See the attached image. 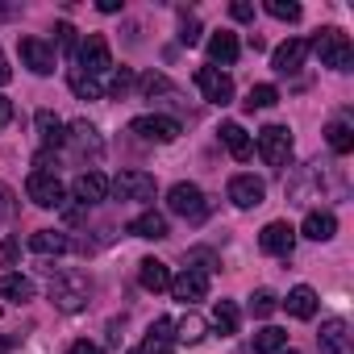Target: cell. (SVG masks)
Listing matches in <instances>:
<instances>
[{
	"mask_svg": "<svg viewBox=\"0 0 354 354\" xmlns=\"http://www.w3.org/2000/svg\"><path fill=\"white\" fill-rule=\"evenodd\" d=\"M308 50H317L321 63L333 67V71H354V46H350V38H346L342 30H321V34L308 42Z\"/></svg>",
	"mask_w": 354,
	"mask_h": 354,
	"instance_id": "1",
	"label": "cell"
},
{
	"mask_svg": "<svg viewBox=\"0 0 354 354\" xmlns=\"http://www.w3.org/2000/svg\"><path fill=\"white\" fill-rule=\"evenodd\" d=\"M50 304L63 308V313H80L88 304V279L75 275V271H59L50 279Z\"/></svg>",
	"mask_w": 354,
	"mask_h": 354,
	"instance_id": "2",
	"label": "cell"
},
{
	"mask_svg": "<svg viewBox=\"0 0 354 354\" xmlns=\"http://www.w3.org/2000/svg\"><path fill=\"white\" fill-rule=\"evenodd\" d=\"M80 71L84 75H104V71H113V50H109V42H104V34H88L84 42H80Z\"/></svg>",
	"mask_w": 354,
	"mask_h": 354,
	"instance_id": "3",
	"label": "cell"
},
{
	"mask_svg": "<svg viewBox=\"0 0 354 354\" xmlns=\"http://www.w3.org/2000/svg\"><path fill=\"white\" fill-rule=\"evenodd\" d=\"M259 154H263L267 167H283V162L292 158V133H288L283 125H267V129H259Z\"/></svg>",
	"mask_w": 354,
	"mask_h": 354,
	"instance_id": "4",
	"label": "cell"
},
{
	"mask_svg": "<svg viewBox=\"0 0 354 354\" xmlns=\"http://www.w3.org/2000/svg\"><path fill=\"white\" fill-rule=\"evenodd\" d=\"M167 205H171V213H180V217H188V221H201V217L209 213L205 192H201L196 184H175V188L167 192Z\"/></svg>",
	"mask_w": 354,
	"mask_h": 354,
	"instance_id": "5",
	"label": "cell"
},
{
	"mask_svg": "<svg viewBox=\"0 0 354 354\" xmlns=\"http://www.w3.org/2000/svg\"><path fill=\"white\" fill-rule=\"evenodd\" d=\"M26 196H30V201H34L38 209H59L67 192H63V184L55 180L50 171H34L30 180H26Z\"/></svg>",
	"mask_w": 354,
	"mask_h": 354,
	"instance_id": "6",
	"label": "cell"
},
{
	"mask_svg": "<svg viewBox=\"0 0 354 354\" xmlns=\"http://www.w3.org/2000/svg\"><path fill=\"white\" fill-rule=\"evenodd\" d=\"M129 133H138L142 142L167 146V142L180 138V121H175V117H133V121H129Z\"/></svg>",
	"mask_w": 354,
	"mask_h": 354,
	"instance_id": "7",
	"label": "cell"
},
{
	"mask_svg": "<svg viewBox=\"0 0 354 354\" xmlns=\"http://www.w3.org/2000/svg\"><path fill=\"white\" fill-rule=\"evenodd\" d=\"M109 188L121 201H154V175H146V171H121Z\"/></svg>",
	"mask_w": 354,
	"mask_h": 354,
	"instance_id": "8",
	"label": "cell"
},
{
	"mask_svg": "<svg viewBox=\"0 0 354 354\" xmlns=\"http://www.w3.org/2000/svg\"><path fill=\"white\" fill-rule=\"evenodd\" d=\"M196 88H201L205 100H213V104H230V100H234V80H230L225 71H217V67H201V71H196Z\"/></svg>",
	"mask_w": 354,
	"mask_h": 354,
	"instance_id": "9",
	"label": "cell"
},
{
	"mask_svg": "<svg viewBox=\"0 0 354 354\" xmlns=\"http://www.w3.org/2000/svg\"><path fill=\"white\" fill-rule=\"evenodd\" d=\"M17 55H21V63H26L34 75H50V71H55V46H46L42 38H21Z\"/></svg>",
	"mask_w": 354,
	"mask_h": 354,
	"instance_id": "10",
	"label": "cell"
},
{
	"mask_svg": "<svg viewBox=\"0 0 354 354\" xmlns=\"http://www.w3.org/2000/svg\"><path fill=\"white\" fill-rule=\"evenodd\" d=\"M304 59H308V42H304V38H288L283 46H275L271 67H275L279 75H296V71L304 67Z\"/></svg>",
	"mask_w": 354,
	"mask_h": 354,
	"instance_id": "11",
	"label": "cell"
},
{
	"mask_svg": "<svg viewBox=\"0 0 354 354\" xmlns=\"http://www.w3.org/2000/svg\"><path fill=\"white\" fill-rule=\"evenodd\" d=\"M259 246H263L267 254H279V259H288V254H292V246H296V230H292L288 221H271V225L259 234Z\"/></svg>",
	"mask_w": 354,
	"mask_h": 354,
	"instance_id": "12",
	"label": "cell"
},
{
	"mask_svg": "<svg viewBox=\"0 0 354 354\" xmlns=\"http://www.w3.org/2000/svg\"><path fill=\"white\" fill-rule=\"evenodd\" d=\"M263 196H267V188H263V180H254V175H234L230 180V201L238 209H254V205H263Z\"/></svg>",
	"mask_w": 354,
	"mask_h": 354,
	"instance_id": "13",
	"label": "cell"
},
{
	"mask_svg": "<svg viewBox=\"0 0 354 354\" xmlns=\"http://www.w3.org/2000/svg\"><path fill=\"white\" fill-rule=\"evenodd\" d=\"M205 292H209V275H201V271H184V275H175V279H171V296H175V300H184V304L205 300Z\"/></svg>",
	"mask_w": 354,
	"mask_h": 354,
	"instance_id": "14",
	"label": "cell"
},
{
	"mask_svg": "<svg viewBox=\"0 0 354 354\" xmlns=\"http://www.w3.org/2000/svg\"><path fill=\"white\" fill-rule=\"evenodd\" d=\"M171 350H175V321H171V317H158V321L146 329L142 354H171Z\"/></svg>",
	"mask_w": 354,
	"mask_h": 354,
	"instance_id": "15",
	"label": "cell"
},
{
	"mask_svg": "<svg viewBox=\"0 0 354 354\" xmlns=\"http://www.w3.org/2000/svg\"><path fill=\"white\" fill-rule=\"evenodd\" d=\"M71 192H75V201H80V205H100V201L109 196V180H104L100 171H84L80 180L71 184Z\"/></svg>",
	"mask_w": 354,
	"mask_h": 354,
	"instance_id": "16",
	"label": "cell"
},
{
	"mask_svg": "<svg viewBox=\"0 0 354 354\" xmlns=\"http://www.w3.org/2000/svg\"><path fill=\"white\" fill-rule=\"evenodd\" d=\"M317 346H321V354H346V350H350L346 321H342V317L325 321V325H321V333H317Z\"/></svg>",
	"mask_w": 354,
	"mask_h": 354,
	"instance_id": "17",
	"label": "cell"
},
{
	"mask_svg": "<svg viewBox=\"0 0 354 354\" xmlns=\"http://www.w3.org/2000/svg\"><path fill=\"white\" fill-rule=\"evenodd\" d=\"M138 283H142L146 292H167V288H171V271H167V263H158V259H142V263H138Z\"/></svg>",
	"mask_w": 354,
	"mask_h": 354,
	"instance_id": "18",
	"label": "cell"
},
{
	"mask_svg": "<svg viewBox=\"0 0 354 354\" xmlns=\"http://www.w3.org/2000/svg\"><path fill=\"white\" fill-rule=\"evenodd\" d=\"M38 142H42V154H46V150H59V146L67 142L63 121H59L50 109H42V113H38Z\"/></svg>",
	"mask_w": 354,
	"mask_h": 354,
	"instance_id": "19",
	"label": "cell"
},
{
	"mask_svg": "<svg viewBox=\"0 0 354 354\" xmlns=\"http://www.w3.org/2000/svg\"><path fill=\"white\" fill-rule=\"evenodd\" d=\"M221 142L230 146V154H234L238 162H246V158L254 154V142H250V133H246L238 121H225V125H221Z\"/></svg>",
	"mask_w": 354,
	"mask_h": 354,
	"instance_id": "20",
	"label": "cell"
},
{
	"mask_svg": "<svg viewBox=\"0 0 354 354\" xmlns=\"http://www.w3.org/2000/svg\"><path fill=\"white\" fill-rule=\"evenodd\" d=\"M129 234H133V238H146V242H162V238H167V217L150 209V213H142V217L129 221Z\"/></svg>",
	"mask_w": 354,
	"mask_h": 354,
	"instance_id": "21",
	"label": "cell"
},
{
	"mask_svg": "<svg viewBox=\"0 0 354 354\" xmlns=\"http://www.w3.org/2000/svg\"><path fill=\"white\" fill-rule=\"evenodd\" d=\"M30 250L34 254H67L71 238L63 230H38V234H30Z\"/></svg>",
	"mask_w": 354,
	"mask_h": 354,
	"instance_id": "22",
	"label": "cell"
},
{
	"mask_svg": "<svg viewBox=\"0 0 354 354\" xmlns=\"http://www.w3.org/2000/svg\"><path fill=\"white\" fill-rule=\"evenodd\" d=\"M209 59H213V63H221V67L238 63V34H230V30H217V34L209 38Z\"/></svg>",
	"mask_w": 354,
	"mask_h": 354,
	"instance_id": "23",
	"label": "cell"
},
{
	"mask_svg": "<svg viewBox=\"0 0 354 354\" xmlns=\"http://www.w3.org/2000/svg\"><path fill=\"white\" fill-rule=\"evenodd\" d=\"M283 308H288L292 317H300V321H308V317L317 313V292L300 283V288H292V292H288V300H283Z\"/></svg>",
	"mask_w": 354,
	"mask_h": 354,
	"instance_id": "24",
	"label": "cell"
},
{
	"mask_svg": "<svg viewBox=\"0 0 354 354\" xmlns=\"http://www.w3.org/2000/svg\"><path fill=\"white\" fill-rule=\"evenodd\" d=\"M333 234H337V217H333V213H308V217H304V238L329 242Z\"/></svg>",
	"mask_w": 354,
	"mask_h": 354,
	"instance_id": "25",
	"label": "cell"
},
{
	"mask_svg": "<svg viewBox=\"0 0 354 354\" xmlns=\"http://www.w3.org/2000/svg\"><path fill=\"white\" fill-rule=\"evenodd\" d=\"M0 296H5V300H13V304H26V300L34 296V283H30L26 275H17V271H9L5 279H0Z\"/></svg>",
	"mask_w": 354,
	"mask_h": 354,
	"instance_id": "26",
	"label": "cell"
},
{
	"mask_svg": "<svg viewBox=\"0 0 354 354\" xmlns=\"http://www.w3.org/2000/svg\"><path fill=\"white\" fill-rule=\"evenodd\" d=\"M67 142H71L75 150H84V154H88V150H92V154H100V150H104V146H100V133H96L88 121H75V125H71V133H67Z\"/></svg>",
	"mask_w": 354,
	"mask_h": 354,
	"instance_id": "27",
	"label": "cell"
},
{
	"mask_svg": "<svg viewBox=\"0 0 354 354\" xmlns=\"http://www.w3.org/2000/svg\"><path fill=\"white\" fill-rule=\"evenodd\" d=\"M325 142H329V150H337V154H350V150H354V129H350L346 121H333V125L325 129Z\"/></svg>",
	"mask_w": 354,
	"mask_h": 354,
	"instance_id": "28",
	"label": "cell"
},
{
	"mask_svg": "<svg viewBox=\"0 0 354 354\" xmlns=\"http://www.w3.org/2000/svg\"><path fill=\"white\" fill-rule=\"evenodd\" d=\"M283 346H288V333L275 329V325H267V329L254 333V354H275V350H283Z\"/></svg>",
	"mask_w": 354,
	"mask_h": 354,
	"instance_id": "29",
	"label": "cell"
},
{
	"mask_svg": "<svg viewBox=\"0 0 354 354\" xmlns=\"http://www.w3.org/2000/svg\"><path fill=\"white\" fill-rule=\"evenodd\" d=\"M201 337H205V321H201L196 313H188L184 321H175V342H188V346H192V342H201Z\"/></svg>",
	"mask_w": 354,
	"mask_h": 354,
	"instance_id": "30",
	"label": "cell"
},
{
	"mask_svg": "<svg viewBox=\"0 0 354 354\" xmlns=\"http://www.w3.org/2000/svg\"><path fill=\"white\" fill-rule=\"evenodd\" d=\"M71 92H75L80 100H100V96H104V88H100L92 75H84V71H71Z\"/></svg>",
	"mask_w": 354,
	"mask_h": 354,
	"instance_id": "31",
	"label": "cell"
},
{
	"mask_svg": "<svg viewBox=\"0 0 354 354\" xmlns=\"http://www.w3.org/2000/svg\"><path fill=\"white\" fill-rule=\"evenodd\" d=\"M213 321H217V329H221V333H238V304H230V300H217V308H213Z\"/></svg>",
	"mask_w": 354,
	"mask_h": 354,
	"instance_id": "32",
	"label": "cell"
},
{
	"mask_svg": "<svg viewBox=\"0 0 354 354\" xmlns=\"http://www.w3.org/2000/svg\"><path fill=\"white\" fill-rule=\"evenodd\" d=\"M279 100V92L271 88V84H259V88H250V96H246V109L254 113V109H271Z\"/></svg>",
	"mask_w": 354,
	"mask_h": 354,
	"instance_id": "33",
	"label": "cell"
},
{
	"mask_svg": "<svg viewBox=\"0 0 354 354\" xmlns=\"http://www.w3.org/2000/svg\"><path fill=\"white\" fill-rule=\"evenodd\" d=\"M267 13L275 21H300V5H296V0H267Z\"/></svg>",
	"mask_w": 354,
	"mask_h": 354,
	"instance_id": "34",
	"label": "cell"
},
{
	"mask_svg": "<svg viewBox=\"0 0 354 354\" xmlns=\"http://www.w3.org/2000/svg\"><path fill=\"white\" fill-rule=\"evenodd\" d=\"M279 308V300H275V292H267V288H259L254 296H250V313L254 317H271Z\"/></svg>",
	"mask_w": 354,
	"mask_h": 354,
	"instance_id": "35",
	"label": "cell"
},
{
	"mask_svg": "<svg viewBox=\"0 0 354 354\" xmlns=\"http://www.w3.org/2000/svg\"><path fill=\"white\" fill-rule=\"evenodd\" d=\"M17 254H21V242H17V238H5V242H0V267H13Z\"/></svg>",
	"mask_w": 354,
	"mask_h": 354,
	"instance_id": "36",
	"label": "cell"
},
{
	"mask_svg": "<svg viewBox=\"0 0 354 354\" xmlns=\"http://www.w3.org/2000/svg\"><path fill=\"white\" fill-rule=\"evenodd\" d=\"M17 213V201H13V188L9 184H0V221H9Z\"/></svg>",
	"mask_w": 354,
	"mask_h": 354,
	"instance_id": "37",
	"label": "cell"
},
{
	"mask_svg": "<svg viewBox=\"0 0 354 354\" xmlns=\"http://www.w3.org/2000/svg\"><path fill=\"white\" fill-rule=\"evenodd\" d=\"M129 84H133V75L121 67V71L113 75V84H109V96H125V92H129Z\"/></svg>",
	"mask_w": 354,
	"mask_h": 354,
	"instance_id": "38",
	"label": "cell"
},
{
	"mask_svg": "<svg viewBox=\"0 0 354 354\" xmlns=\"http://www.w3.org/2000/svg\"><path fill=\"white\" fill-rule=\"evenodd\" d=\"M167 88H171V84H167V75H154V71H150V75H142V92H146V96L167 92Z\"/></svg>",
	"mask_w": 354,
	"mask_h": 354,
	"instance_id": "39",
	"label": "cell"
},
{
	"mask_svg": "<svg viewBox=\"0 0 354 354\" xmlns=\"http://www.w3.org/2000/svg\"><path fill=\"white\" fill-rule=\"evenodd\" d=\"M230 17H234V21H254V5H250V0H234V5H230Z\"/></svg>",
	"mask_w": 354,
	"mask_h": 354,
	"instance_id": "40",
	"label": "cell"
},
{
	"mask_svg": "<svg viewBox=\"0 0 354 354\" xmlns=\"http://www.w3.org/2000/svg\"><path fill=\"white\" fill-rule=\"evenodd\" d=\"M180 42H184V46H196V42H201V26H196V21H184Z\"/></svg>",
	"mask_w": 354,
	"mask_h": 354,
	"instance_id": "41",
	"label": "cell"
},
{
	"mask_svg": "<svg viewBox=\"0 0 354 354\" xmlns=\"http://www.w3.org/2000/svg\"><path fill=\"white\" fill-rule=\"evenodd\" d=\"M55 34H59V46H63V50H71V46H75V30H71L67 21H59V26H55Z\"/></svg>",
	"mask_w": 354,
	"mask_h": 354,
	"instance_id": "42",
	"label": "cell"
},
{
	"mask_svg": "<svg viewBox=\"0 0 354 354\" xmlns=\"http://www.w3.org/2000/svg\"><path fill=\"white\" fill-rule=\"evenodd\" d=\"M13 121V104H9V96H0V129H5Z\"/></svg>",
	"mask_w": 354,
	"mask_h": 354,
	"instance_id": "43",
	"label": "cell"
},
{
	"mask_svg": "<svg viewBox=\"0 0 354 354\" xmlns=\"http://www.w3.org/2000/svg\"><path fill=\"white\" fill-rule=\"evenodd\" d=\"M67 354H104V350H100V346H92V342H75Z\"/></svg>",
	"mask_w": 354,
	"mask_h": 354,
	"instance_id": "44",
	"label": "cell"
},
{
	"mask_svg": "<svg viewBox=\"0 0 354 354\" xmlns=\"http://www.w3.org/2000/svg\"><path fill=\"white\" fill-rule=\"evenodd\" d=\"M13 80V71H9V63H5V50H0V88H5Z\"/></svg>",
	"mask_w": 354,
	"mask_h": 354,
	"instance_id": "45",
	"label": "cell"
},
{
	"mask_svg": "<svg viewBox=\"0 0 354 354\" xmlns=\"http://www.w3.org/2000/svg\"><path fill=\"white\" fill-rule=\"evenodd\" d=\"M100 13H121V0H100Z\"/></svg>",
	"mask_w": 354,
	"mask_h": 354,
	"instance_id": "46",
	"label": "cell"
},
{
	"mask_svg": "<svg viewBox=\"0 0 354 354\" xmlns=\"http://www.w3.org/2000/svg\"><path fill=\"white\" fill-rule=\"evenodd\" d=\"M9 17H17V5H0V21H9Z\"/></svg>",
	"mask_w": 354,
	"mask_h": 354,
	"instance_id": "47",
	"label": "cell"
},
{
	"mask_svg": "<svg viewBox=\"0 0 354 354\" xmlns=\"http://www.w3.org/2000/svg\"><path fill=\"white\" fill-rule=\"evenodd\" d=\"M9 346H13V342H9V337H0V354H5V350H9Z\"/></svg>",
	"mask_w": 354,
	"mask_h": 354,
	"instance_id": "48",
	"label": "cell"
},
{
	"mask_svg": "<svg viewBox=\"0 0 354 354\" xmlns=\"http://www.w3.org/2000/svg\"><path fill=\"white\" fill-rule=\"evenodd\" d=\"M283 354H300V350H283Z\"/></svg>",
	"mask_w": 354,
	"mask_h": 354,
	"instance_id": "49",
	"label": "cell"
},
{
	"mask_svg": "<svg viewBox=\"0 0 354 354\" xmlns=\"http://www.w3.org/2000/svg\"><path fill=\"white\" fill-rule=\"evenodd\" d=\"M129 354H138V350H129Z\"/></svg>",
	"mask_w": 354,
	"mask_h": 354,
	"instance_id": "50",
	"label": "cell"
}]
</instances>
